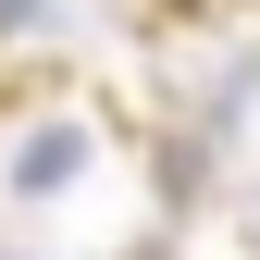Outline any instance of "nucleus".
Instances as JSON below:
<instances>
[{
	"label": "nucleus",
	"instance_id": "1",
	"mask_svg": "<svg viewBox=\"0 0 260 260\" xmlns=\"http://www.w3.org/2000/svg\"><path fill=\"white\" fill-rule=\"evenodd\" d=\"M25 13H50V0H0V25H25Z\"/></svg>",
	"mask_w": 260,
	"mask_h": 260
}]
</instances>
